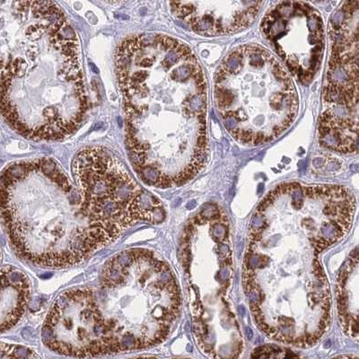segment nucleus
I'll return each instance as SVG.
<instances>
[{"label": "nucleus", "instance_id": "1", "mask_svg": "<svg viewBox=\"0 0 359 359\" xmlns=\"http://www.w3.org/2000/svg\"><path fill=\"white\" fill-rule=\"evenodd\" d=\"M355 200L338 185L285 182L250 224L243 284L256 325L269 338L311 347L332 320V294L320 253L351 230Z\"/></svg>", "mask_w": 359, "mask_h": 359}, {"label": "nucleus", "instance_id": "2", "mask_svg": "<svg viewBox=\"0 0 359 359\" xmlns=\"http://www.w3.org/2000/svg\"><path fill=\"white\" fill-rule=\"evenodd\" d=\"M126 114V147L146 184L191 181L208 155L206 80L187 45L168 35H133L115 56Z\"/></svg>", "mask_w": 359, "mask_h": 359}, {"label": "nucleus", "instance_id": "3", "mask_svg": "<svg viewBox=\"0 0 359 359\" xmlns=\"http://www.w3.org/2000/svg\"><path fill=\"white\" fill-rule=\"evenodd\" d=\"M180 310L168 264L149 250H128L107 262L97 287L57 298L41 338L51 351L74 358L137 351L165 341Z\"/></svg>", "mask_w": 359, "mask_h": 359}, {"label": "nucleus", "instance_id": "4", "mask_svg": "<svg viewBox=\"0 0 359 359\" xmlns=\"http://www.w3.org/2000/svg\"><path fill=\"white\" fill-rule=\"evenodd\" d=\"M0 217L18 255L43 267L79 264L118 237L49 158L0 174Z\"/></svg>", "mask_w": 359, "mask_h": 359}, {"label": "nucleus", "instance_id": "5", "mask_svg": "<svg viewBox=\"0 0 359 359\" xmlns=\"http://www.w3.org/2000/svg\"><path fill=\"white\" fill-rule=\"evenodd\" d=\"M47 27L40 37L27 38L25 57L12 59L0 78V115L29 140L69 136L88 109L76 35L59 6L40 44Z\"/></svg>", "mask_w": 359, "mask_h": 359}, {"label": "nucleus", "instance_id": "6", "mask_svg": "<svg viewBox=\"0 0 359 359\" xmlns=\"http://www.w3.org/2000/svg\"><path fill=\"white\" fill-rule=\"evenodd\" d=\"M182 259L198 347L212 359H238L243 341L230 302L233 245L222 208L208 203L192 217L182 236Z\"/></svg>", "mask_w": 359, "mask_h": 359}, {"label": "nucleus", "instance_id": "7", "mask_svg": "<svg viewBox=\"0 0 359 359\" xmlns=\"http://www.w3.org/2000/svg\"><path fill=\"white\" fill-rule=\"evenodd\" d=\"M214 98L224 126L243 145L277 139L298 111L290 74L258 45H243L224 57L215 76Z\"/></svg>", "mask_w": 359, "mask_h": 359}, {"label": "nucleus", "instance_id": "8", "mask_svg": "<svg viewBox=\"0 0 359 359\" xmlns=\"http://www.w3.org/2000/svg\"><path fill=\"white\" fill-rule=\"evenodd\" d=\"M358 1L343 2L332 15L331 59L323 89L319 140L332 149L358 142Z\"/></svg>", "mask_w": 359, "mask_h": 359}, {"label": "nucleus", "instance_id": "9", "mask_svg": "<svg viewBox=\"0 0 359 359\" xmlns=\"http://www.w3.org/2000/svg\"><path fill=\"white\" fill-rule=\"evenodd\" d=\"M72 171L76 186L96 212L123 232L136 223L165 220L161 201L141 189L107 149H82L74 159Z\"/></svg>", "mask_w": 359, "mask_h": 359}, {"label": "nucleus", "instance_id": "10", "mask_svg": "<svg viewBox=\"0 0 359 359\" xmlns=\"http://www.w3.org/2000/svg\"><path fill=\"white\" fill-rule=\"evenodd\" d=\"M262 32L298 81L309 85L325 53L322 15L306 2L284 1L269 9Z\"/></svg>", "mask_w": 359, "mask_h": 359}, {"label": "nucleus", "instance_id": "11", "mask_svg": "<svg viewBox=\"0 0 359 359\" xmlns=\"http://www.w3.org/2000/svg\"><path fill=\"white\" fill-rule=\"evenodd\" d=\"M264 2L181 1L171 2L172 12L194 33L203 36H219L241 31L257 18Z\"/></svg>", "mask_w": 359, "mask_h": 359}, {"label": "nucleus", "instance_id": "12", "mask_svg": "<svg viewBox=\"0 0 359 359\" xmlns=\"http://www.w3.org/2000/svg\"><path fill=\"white\" fill-rule=\"evenodd\" d=\"M30 296L27 276L11 266L0 269V333L17 325L27 309Z\"/></svg>", "mask_w": 359, "mask_h": 359}, {"label": "nucleus", "instance_id": "13", "mask_svg": "<svg viewBox=\"0 0 359 359\" xmlns=\"http://www.w3.org/2000/svg\"><path fill=\"white\" fill-rule=\"evenodd\" d=\"M337 306L343 332L358 335V256L355 252L342 268L337 282Z\"/></svg>", "mask_w": 359, "mask_h": 359}, {"label": "nucleus", "instance_id": "14", "mask_svg": "<svg viewBox=\"0 0 359 359\" xmlns=\"http://www.w3.org/2000/svg\"><path fill=\"white\" fill-rule=\"evenodd\" d=\"M0 359H39L33 351L22 346L0 342Z\"/></svg>", "mask_w": 359, "mask_h": 359}, {"label": "nucleus", "instance_id": "15", "mask_svg": "<svg viewBox=\"0 0 359 359\" xmlns=\"http://www.w3.org/2000/svg\"><path fill=\"white\" fill-rule=\"evenodd\" d=\"M90 67H91L93 72L95 73H98V69L95 67V64H90Z\"/></svg>", "mask_w": 359, "mask_h": 359}, {"label": "nucleus", "instance_id": "16", "mask_svg": "<svg viewBox=\"0 0 359 359\" xmlns=\"http://www.w3.org/2000/svg\"><path fill=\"white\" fill-rule=\"evenodd\" d=\"M136 359H157L154 358H136Z\"/></svg>", "mask_w": 359, "mask_h": 359}, {"label": "nucleus", "instance_id": "17", "mask_svg": "<svg viewBox=\"0 0 359 359\" xmlns=\"http://www.w3.org/2000/svg\"><path fill=\"white\" fill-rule=\"evenodd\" d=\"M3 66V60L0 59V67Z\"/></svg>", "mask_w": 359, "mask_h": 359}]
</instances>
